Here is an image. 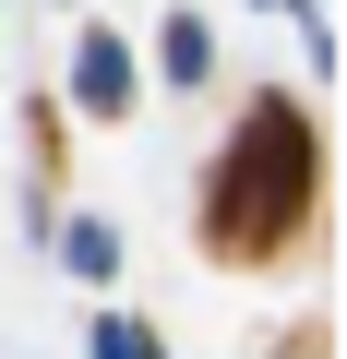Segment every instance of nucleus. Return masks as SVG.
<instances>
[{
	"mask_svg": "<svg viewBox=\"0 0 347 359\" xmlns=\"http://www.w3.org/2000/svg\"><path fill=\"white\" fill-rule=\"evenodd\" d=\"M311 180H323V144L299 120V96H252L240 132L216 144V180H204V240L228 264H264L299 216H311Z\"/></svg>",
	"mask_w": 347,
	"mask_h": 359,
	"instance_id": "1",
	"label": "nucleus"
},
{
	"mask_svg": "<svg viewBox=\"0 0 347 359\" xmlns=\"http://www.w3.org/2000/svg\"><path fill=\"white\" fill-rule=\"evenodd\" d=\"M72 108H84V120H120V108H132V48H120L108 25H84V48H72Z\"/></svg>",
	"mask_w": 347,
	"mask_h": 359,
	"instance_id": "2",
	"label": "nucleus"
},
{
	"mask_svg": "<svg viewBox=\"0 0 347 359\" xmlns=\"http://www.w3.org/2000/svg\"><path fill=\"white\" fill-rule=\"evenodd\" d=\"M60 276L108 287V276H120V228H108V216H72V228H60Z\"/></svg>",
	"mask_w": 347,
	"mask_h": 359,
	"instance_id": "3",
	"label": "nucleus"
},
{
	"mask_svg": "<svg viewBox=\"0 0 347 359\" xmlns=\"http://www.w3.org/2000/svg\"><path fill=\"white\" fill-rule=\"evenodd\" d=\"M168 84H204V60H216V36H204V13H168Z\"/></svg>",
	"mask_w": 347,
	"mask_h": 359,
	"instance_id": "4",
	"label": "nucleus"
},
{
	"mask_svg": "<svg viewBox=\"0 0 347 359\" xmlns=\"http://www.w3.org/2000/svg\"><path fill=\"white\" fill-rule=\"evenodd\" d=\"M96 359H156V323H132V311H108V323H96Z\"/></svg>",
	"mask_w": 347,
	"mask_h": 359,
	"instance_id": "5",
	"label": "nucleus"
}]
</instances>
